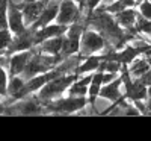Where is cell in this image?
Returning <instances> with one entry per match:
<instances>
[{
	"label": "cell",
	"instance_id": "obj_1",
	"mask_svg": "<svg viewBox=\"0 0 151 141\" xmlns=\"http://www.w3.org/2000/svg\"><path fill=\"white\" fill-rule=\"evenodd\" d=\"M77 79V74L76 73H70V74H60L58 78L48 81L40 91H38V99L41 100V103L48 100H55L58 97L62 96V93L67 91L70 88V85Z\"/></svg>",
	"mask_w": 151,
	"mask_h": 141
},
{
	"label": "cell",
	"instance_id": "obj_2",
	"mask_svg": "<svg viewBox=\"0 0 151 141\" xmlns=\"http://www.w3.org/2000/svg\"><path fill=\"white\" fill-rule=\"evenodd\" d=\"M42 106L45 108V111H50V112L70 114V112H77L86 108L88 100L85 96H68V97H58L55 100L44 102Z\"/></svg>",
	"mask_w": 151,
	"mask_h": 141
},
{
	"label": "cell",
	"instance_id": "obj_3",
	"mask_svg": "<svg viewBox=\"0 0 151 141\" xmlns=\"http://www.w3.org/2000/svg\"><path fill=\"white\" fill-rule=\"evenodd\" d=\"M106 40L104 36L94 31V29H86L82 35V40H80V55L83 56V59L86 56H89L92 53H97L100 50H103L106 47Z\"/></svg>",
	"mask_w": 151,
	"mask_h": 141
},
{
	"label": "cell",
	"instance_id": "obj_4",
	"mask_svg": "<svg viewBox=\"0 0 151 141\" xmlns=\"http://www.w3.org/2000/svg\"><path fill=\"white\" fill-rule=\"evenodd\" d=\"M80 18H82V9L74 0H60L56 23L64 24V26H70L71 23L77 21Z\"/></svg>",
	"mask_w": 151,
	"mask_h": 141
},
{
	"label": "cell",
	"instance_id": "obj_5",
	"mask_svg": "<svg viewBox=\"0 0 151 141\" xmlns=\"http://www.w3.org/2000/svg\"><path fill=\"white\" fill-rule=\"evenodd\" d=\"M35 46V31L32 28H27L24 32L14 35V40L5 55H12L15 52H23V50H32Z\"/></svg>",
	"mask_w": 151,
	"mask_h": 141
},
{
	"label": "cell",
	"instance_id": "obj_6",
	"mask_svg": "<svg viewBox=\"0 0 151 141\" xmlns=\"http://www.w3.org/2000/svg\"><path fill=\"white\" fill-rule=\"evenodd\" d=\"M8 28L14 35H18L27 29L26 23H24L21 8L17 5H12V3H9L8 6Z\"/></svg>",
	"mask_w": 151,
	"mask_h": 141
},
{
	"label": "cell",
	"instance_id": "obj_7",
	"mask_svg": "<svg viewBox=\"0 0 151 141\" xmlns=\"http://www.w3.org/2000/svg\"><path fill=\"white\" fill-rule=\"evenodd\" d=\"M30 56H32V50H23V52H15V53L9 55V59H8V73H9V76L21 74L23 70L26 68Z\"/></svg>",
	"mask_w": 151,
	"mask_h": 141
},
{
	"label": "cell",
	"instance_id": "obj_8",
	"mask_svg": "<svg viewBox=\"0 0 151 141\" xmlns=\"http://www.w3.org/2000/svg\"><path fill=\"white\" fill-rule=\"evenodd\" d=\"M59 5H60V0H50V2L45 5V8L42 9L41 15L38 17V20L32 24L30 28L33 31H36V29H40V28L47 26V24H50V23H53L56 20V17H58Z\"/></svg>",
	"mask_w": 151,
	"mask_h": 141
},
{
	"label": "cell",
	"instance_id": "obj_9",
	"mask_svg": "<svg viewBox=\"0 0 151 141\" xmlns=\"http://www.w3.org/2000/svg\"><path fill=\"white\" fill-rule=\"evenodd\" d=\"M67 28L68 26H64V24H47V26L44 28H40L35 31V44H41L44 40H47V38H52V36H59V35H65L67 32Z\"/></svg>",
	"mask_w": 151,
	"mask_h": 141
},
{
	"label": "cell",
	"instance_id": "obj_10",
	"mask_svg": "<svg viewBox=\"0 0 151 141\" xmlns=\"http://www.w3.org/2000/svg\"><path fill=\"white\" fill-rule=\"evenodd\" d=\"M148 96V86L139 81V78H136L130 86L124 89V97L127 100H145Z\"/></svg>",
	"mask_w": 151,
	"mask_h": 141
},
{
	"label": "cell",
	"instance_id": "obj_11",
	"mask_svg": "<svg viewBox=\"0 0 151 141\" xmlns=\"http://www.w3.org/2000/svg\"><path fill=\"white\" fill-rule=\"evenodd\" d=\"M121 85H122V81H121V78L118 76V78L113 79L112 82L101 85V89H100V94L98 96L107 99L109 102H116L122 96L121 94Z\"/></svg>",
	"mask_w": 151,
	"mask_h": 141
},
{
	"label": "cell",
	"instance_id": "obj_12",
	"mask_svg": "<svg viewBox=\"0 0 151 141\" xmlns=\"http://www.w3.org/2000/svg\"><path fill=\"white\" fill-rule=\"evenodd\" d=\"M64 36L65 35L47 38L41 44H38V50L42 53H48V55H59L62 50V44H64Z\"/></svg>",
	"mask_w": 151,
	"mask_h": 141
},
{
	"label": "cell",
	"instance_id": "obj_13",
	"mask_svg": "<svg viewBox=\"0 0 151 141\" xmlns=\"http://www.w3.org/2000/svg\"><path fill=\"white\" fill-rule=\"evenodd\" d=\"M137 15H139V14H137L133 8H125L121 12L115 14V20H116V23L119 24L122 29L127 31V29H133L134 28V23L137 20Z\"/></svg>",
	"mask_w": 151,
	"mask_h": 141
},
{
	"label": "cell",
	"instance_id": "obj_14",
	"mask_svg": "<svg viewBox=\"0 0 151 141\" xmlns=\"http://www.w3.org/2000/svg\"><path fill=\"white\" fill-rule=\"evenodd\" d=\"M100 62H101V58L100 56H86L83 59V62L79 64V67L76 68V74L77 76H82V74H86V73H92L95 70H98V65Z\"/></svg>",
	"mask_w": 151,
	"mask_h": 141
},
{
	"label": "cell",
	"instance_id": "obj_15",
	"mask_svg": "<svg viewBox=\"0 0 151 141\" xmlns=\"http://www.w3.org/2000/svg\"><path fill=\"white\" fill-rule=\"evenodd\" d=\"M79 52H80V40H77V38L64 36V44H62L60 55L64 58H67V56L79 53Z\"/></svg>",
	"mask_w": 151,
	"mask_h": 141
},
{
	"label": "cell",
	"instance_id": "obj_16",
	"mask_svg": "<svg viewBox=\"0 0 151 141\" xmlns=\"http://www.w3.org/2000/svg\"><path fill=\"white\" fill-rule=\"evenodd\" d=\"M150 64L147 61V58H142V59H134L133 62H130V74L133 76V78H141V76L150 70Z\"/></svg>",
	"mask_w": 151,
	"mask_h": 141
},
{
	"label": "cell",
	"instance_id": "obj_17",
	"mask_svg": "<svg viewBox=\"0 0 151 141\" xmlns=\"http://www.w3.org/2000/svg\"><path fill=\"white\" fill-rule=\"evenodd\" d=\"M12 40H14V33L9 29H0V55L6 53V50L9 49Z\"/></svg>",
	"mask_w": 151,
	"mask_h": 141
},
{
	"label": "cell",
	"instance_id": "obj_18",
	"mask_svg": "<svg viewBox=\"0 0 151 141\" xmlns=\"http://www.w3.org/2000/svg\"><path fill=\"white\" fill-rule=\"evenodd\" d=\"M134 28L137 33H144V35H151V20L142 17L141 14L137 15V20L134 23Z\"/></svg>",
	"mask_w": 151,
	"mask_h": 141
},
{
	"label": "cell",
	"instance_id": "obj_19",
	"mask_svg": "<svg viewBox=\"0 0 151 141\" xmlns=\"http://www.w3.org/2000/svg\"><path fill=\"white\" fill-rule=\"evenodd\" d=\"M8 82H9V73L8 68L0 65V99L8 96Z\"/></svg>",
	"mask_w": 151,
	"mask_h": 141
},
{
	"label": "cell",
	"instance_id": "obj_20",
	"mask_svg": "<svg viewBox=\"0 0 151 141\" xmlns=\"http://www.w3.org/2000/svg\"><path fill=\"white\" fill-rule=\"evenodd\" d=\"M68 94L70 96H86L88 94V85H83L76 79L68 88Z\"/></svg>",
	"mask_w": 151,
	"mask_h": 141
},
{
	"label": "cell",
	"instance_id": "obj_21",
	"mask_svg": "<svg viewBox=\"0 0 151 141\" xmlns=\"http://www.w3.org/2000/svg\"><path fill=\"white\" fill-rule=\"evenodd\" d=\"M104 8H106V11H107V12H110V14L115 15V14H118V12H121L122 9L129 8V6L125 5L124 0H115V2H112L110 5H106Z\"/></svg>",
	"mask_w": 151,
	"mask_h": 141
},
{
	"label": "cell",
	"instance_id": "obj_22",
	"mask_svg": "<svg viewBox=\"0 0 151 141\" xmlns=\"http://www.w3.org/2000/svg\"><path fill=\"white\" fill-rule=\"evenodd\" d=\"M139 14L148 20H151V0H144L139 5Z\"/></svg>",
	"mask_w": 151,
	"mask_h": 141
},
{
	"label": "cell",
	"instance_id": "obj_23",
	"mask_svg": "<svg viewBox=\"0 0 151 141\" xmlns=\"http://www.w3.org/2000/svg\"><path fill=\"white\" fill-rule=\"evenodd\" d=\"M139 81H141L142 84H145L147 86H151V68H150V70H147V71L141 76Z\"/></svg>",
	"mask_w": 151,
	"mask_h": 141
},
{
	"label": "cell",
	"instance_id": "obj_24",
	"mask_svg": "<svg viewBox=\"0 0 151 141\" xmlns=\"http://www.w3.org/2000/svg\"><path fill=\"white\" fill-rule=\"evenodd\" d=\"M133 105H134L137 109H139V112H141V114H147V112H148V109H147V105L144 103L142 100H134V102H133Z\"/></svg>",
	"mask_w": 151,
	"mask_h": 141
},
{
	"label": "cell",
	"instance_id": "obj_25",
	"mask_svg": "<svg viewBox=\"0 0 151 141\" xmlns=\"http://www.w3.org/2000/svg\"><path fill=\"white\" fill-rule=\"evenodd\" d=\"M147 109L148 112H151V86H148V96H147Z\"/></svg>",
	"mask_w": 151,
	"mask_h": 141
},
{
	"label": "cell",
	"instance_id": "obj_26",
	"mask_svg": "<svg viewBox=\"0 0 151 141\" xmlns=\"http://www.w3.org/2000/svg\"><path fill=\"white\" fill-rule=\"evenodd\" d=\"M147 61H148V64H150V67H151V56H150V55L147 56Z\"/></svg>",
	"mask_w": 151,
	"mask_h": 141
},
{
	"label": "cell",
	"instance_id": "obj_27",
	"mask_svg": "<svg viewBox=\"0 0 151 141\" xmlns=\"http://www.w3.org/2000/svg\"><path fill=\"white\" fill-rule=\"evenodd\" d=\"M145 55H147V56H148V55L151 56V49H150V50H147V52H145Z\"/></svg>",
	"mask_w": 151,
	"mask_h": 141
},
{
	"label": "cell",
	"instance_id": "obj_28",
	"mask_svg": "<svg viewBox=\"0 0 151 141\" xmlns=\"http://www.w3.org/2000/svg\"><path fill=\"white\" fill-rule=\"evenodd\" d=\"M26 2H35V0H24V3H26Z\"/></svg>",
	"mask_w": 151,
	"mask_h": 141
},
{
	"label": "cell",
	"instance_id": "obj_29",
	"mask_svg": "<svg viewBox=\"0 0 151 141\" xmlns=\"http://www.w3.org/2000/svg\"><path fill=\"white\" fill-rule=\"evenodd\" d=\"M0 58H2V55H0Z\"/></svg>",
	"mask_w": 151,
	"mask_h": 141
}]
</instances>
